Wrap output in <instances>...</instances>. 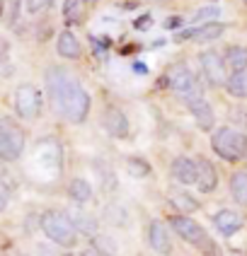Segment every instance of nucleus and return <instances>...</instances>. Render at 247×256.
<instances>
[{"instance_id": "6e6552de", "label": "nucleus", "mask_w": 247, "mask_h": 256, "mask_svg": "<svg viewBox=\"0 0 247 256\" xmlns=\"http://www.w3.org/2000/svg\"><path fill=\"white\" fill-rule=\"evenodd\" d=\"M184 102H187L189 112L194 114V121H196V126L201 128V130H211L216 118H213V109H211V104L203 100L201 90H196V92L187 94V97H184Z\"/></svg>"}, {"instance_id": "473e14b6", "label": "nucleus", "mask_w": 247, "mask_h": 256, "mask_svg": "<svg viewBox=\"0 0 247 256\" xmlns=\"http://www.w3.org/2000/svg\"><path fill=\"white\" fill-rule=\"evenodd\" d=\"M165 27H167V29H177V27H182V17H170V20L165 22Z\"/></svg>"}, {"instance_id": "7c9ffc66", "label": "nucleus", "mask_w": 247, "mask_h": 256, "mask_svg": "<svg viewBox=\"0 0 247 256\" xmlns=\"http://www.w3.org/2000/svg\"><path fill=\"white\" fill-rule=\"evenodd\" d=\"M80 5V0H66V5H63V14L66 17H73V12H75V8Z\"/></svg>"}, {"instance_id": "f8f14e48", "label": "nucleus", "mask_w": 247, "mask_h": 256, "mask_svg": "<svg viewBox=\"0 0 247 256\" xmlns=\"http://www.w3.org/2000/svg\"><path fill=\"white\" fill-rule=\"evenodd\" d=\"M148 244H150V249H153L155 254H162V256L172 254L170 232H167V228H165L162 222H158V220H153V222L148 225Z\"/></svg>"}, {"instance_id": "f704fd0d", "label": "nucleus", "mask_w": 247, "mask_h": 256, "mask_svg": "<svg viewBox=\"0 0 247 256\" xmlns=\"http://www.w3.org/2000/svg\"><path fill=\"white\" fill-rule=\"evenodd\" d=\"M87 2H90V0H87Z\"/></svg>"}, {"instance_id": "a878e982", "label": "nucleus", "mask_w": 247, "mask_h": 256, "mask_svg": "<svg viewBox=\"0 0 247 256\" xmlns=\"http://www.w3.org/2000/svg\"><path fill=\"white\" fill-rule=\"evenodd\" d=\"M20 2L22 0H5V24L13 27L20 17Z\"/></svg>"}, {"instance_id": "dca6fc26", "label": "nucleus", "mask_w": 247, "mask_h": 256, "mask_svg": "<svg viewBox=\"0 0 247 256\" xmlns=\"http://www.w3.org/2000/svg\"><path fill=\"white\" fill-rule=\"evenodd\" d=\"M56 51L58 56L63 58H78L80 56V44H78V36L73 32H61L56 42Z\"/></svg>"}, {"instance_id": "423d86ee", "label": "nucleus", "mask_w": 247, "mask_h": 256, "mask_svg": "<svg viewBox=\"0 0 247 256\" xmlns=\"http://www.w3.org/2000/svg\"><path fill=\"white\" fill-rule=\"evenodd\" d=\"M15 112L20 118H37L42 112V92L34 85H20L15 90Z\"/></svg>"}, {"instance_id": "f3484780", "label": "nucleus", "mask_w": 247, "mask_h": 256, "mask_svg": "<svg viewBox=\"0 0 247 256\" xmlns=\"http://www.w3.org/2000/svg\"><path fill=\"white\" fill-rule=\"evenodd\" d=\"M225 66L230 72L247 70V46H230L225 54Z\"/></svg>"}, {"instance_id": "4468645a", "label": "nucleus", "mask_w": 247, "mask_h": 256, "mask_svg": "<svg viewBox=\"0 0 247 256\" xmlns=\"http://www.w3.org/2000/svg\"><path fill=\"white\" fill-rule=\"evenodd\" d=\"M213 222H216V228L223 232V234H235V232H240L242 230V225H245V220H242V215L235 213V210H220V213H216V218H213Z\"/></svg>"}, {"instance_id": "9d476101", "label": "nucleus", "mask_w": 247, "mask_h": 256, "mask_svg": "<svg viewBox=\"0 0 247 256\" xmlns=\"http://www.w3.org/2000/svg\"><path fill=\"white\" fill-rule=\"evenodd\" d=\"M225 32V24L223 22H208V24H201V27L187 29V32H179L174 36V42H187V39H194V42H216L218 36Z\"/></svg>"}, {"instance_id": "6ab92c4d", "label": "nucleus", "mask_w": 247, "mask_h": 256, "mask_svg": "<svg viewBox=\"0 0 247 256\" xmlns=\"http://www.w3.org/2000/svg\"><path fill=\"white\" fill-rule=\"evenodd\" d=\"M68 196H71L75 203H87V200L92 198V186L87 184L85 179H73L71 186H68Z\"/></svg>"}, {"instance_id": "a211bd4d", "label": "nucleus", "mask_w": 247, "mask_h": 256, "mask_svg": "<svg viewBox=\"0 0 247 256\" xmlns=\"http://www.w3.org/2000/svg\"><path fill=\"white\" fill-rule=\"evenodd\" d=\"M230 191L232 198L240 206H247V172H235L230 176Z\"/></svg>"}, {"instance_id": "9b49d317", "label": "nucleus", "mask_w": 247, "mask_h": 256, "mask_svg": "<svg viewBox=\"0 0 247 256\" xmlns=\"http://www.w3.org/2000/svg\"><path fill=\"white\" fill-rule=\"evenodd\" d=\"M170 174L177 184L182 186H191L199 182V162L189 160V157H177L170 167Z\"/></svg>"}, {"instance_id": "4be33fe9", "label": "nucleus", "mask_w": 247, "mask_h": 256, "mask_svg": "<svg viewBox=\"0 0 247 256\" xmlns=\"http://www.w3.org/2000/svg\"><path fill=\"white\" fill-rule=\"evenodd\" d=\"M73 225L78 228V232H83V234H95V232H97V220L85 213H73Z\"/></svg>"}, {"instance_id": "f257e3e1", "label": "nucleus", "mask_w": 247, "mask_h": 256, "mask_svg": "<svg viewBox=\"0 0 247 256\" xmlns=\"http://www.w3.org/2000/svg\"><path fill=\"white\" fill-rule=\"evenodd\" d=\"M46 90L54 104V112L71 124H83L90 112V94L66 68L51 66L46 70Z\"/></svg>"}, {"instance_id": "1a4fd4ad", "label": "nucleus", "mask_w": 247, "mask_h": 256, "mask_svg": "<svg viewBox=\"0 0 247 256\" xmlns=\"http://www.w3.org/2000/svg\"><path fill=\"white\" fill-rule=\"evenodd\" d=\"M167 85L172 87L174 92H179V94H191V92H196L199 90V82H196V75L189 70L184 63H177L174 68H170L167 72Z\"/></svg>"}, {"instance_id": "5701e85b", "label": "nucleus", "mask_w": 247, "mask_h": 256, "mask_svg": "<svg viewBox=\"0 0 247 256\" xmlns=\"http://www.w3.org/2000/svg\"><path fill=\"white\" fill-rule=\"evenodd\" d=\"M126 170H129L131 176H136V179H143L150 174V164L141 160V157H129V162H126Z\"/></svg>"}, {"instance_id": "c85d7f7f", "label": "nucleus", "mask_w": 247, "mask_h": 256, "mask_svg": "<svg viewBox=\"0 0 247 256\" xmlns=\"http://www.w3.org/2000/svg\"><path fill=\"white\" fill-rule=\"evenodd\" d=\"M235 116V124L237 126H247V112H242V109H230V118Z\"/></svg>"}, {"instance_id": "bb28decb", "label": "nucleus", "mask_w": 247, "mask_h": 256, "mask_svg": "<svg viewBox=\"0 0 247 256\" xmlns=\"http://www.w3.org/2000/svg\"><path fill=\"white\" fill-rule=\"evenodd\" d=\"M54 0H27V10L29 12H39L44 8H49Z\"/></svg>"}, {"instance_id": "f03ea898", "label": "nucleus", "mask_w": 247, "mask_h": 256, "mask_svg": "<svg viewBox=\"0 0 247 256\" xmlns=\"http://www.w3.org/2000/svg\"><path fill=\"white\" fill-rule=\"evenodd\" d=\"M211 148L218 157H223L225 162H237L247 155V136L235 130L230 126L218 128L211 138Z\"/></svg>"}, {"instance_id": "cd10ccee", "label": "nucleus", "mask_w": 247, "mask_h": 256, "mask_svg": "<svg viewBox=\"0 0 247 256\" xmlns=\"http://www.w3.org/2000/svg\"><path fill=\"white\" fill-rule=\"evenodd\" d=\"M172 200H177V203H182V206H184V208H189V210H191V208H196V206H199V203H196V200L187 198V194H174V196H172Z\"/></svg>"}, {"instance_id": "0eeeda50", "label": "nucleus", "mask_w": 247, "mask_h": 256, "mask_svg": "<svg viewBox=\"0 0 247 256\" xmlns=\"http://www.w3.org/2000/svg\"><path fill=\"white\" fill-rule=\"evenodd\" d=\"M201 70H203V78H206V82L211 87H225L228 82V78H225V60H220L216 51H203L201 56Z\"/></svg>"}, {"instance_id": "393cba45", "label": "nucleus", "mask_w": 247, "mask_h": 256, "mask_svg": "<svg viewBox=\"0 0 247 256\" xmlns=\"http://www.w3.org/2000/svg\"><path fill=\"white\" fill-rule=\"evenodd\" d=\"M104 215H107V222L109 225H126V210L124 208H119V206H109L107 210H104Z\"/></svg>"}, {"instance_id": "c756f323", "label": "nucleus", "mask_w": 247, "mask_h": 256, "mask_svg": "<svg viewBox=\"0 0 247 256\" xmlns=\"http://www.w3.org/2000/svg\"><path fill=\"white\" fill-rule=\"evenodd\" d=\"M150 22H153V17H150V14H141V17L133 22V27L136 29H148L150 27Z\"/></svg>"}, {"instance_id": "2f4dec72", "label": "nucleus", "mask_w": 247, "mask_h": 256, "mask_svg": "<svg viewBox=\"0 0 247 256\" xmlns=\"http://www.w3.org/2000/svg\"><path fill=\"white\" fill-rule=\"evenodd\" d=\"M83 256H114V254H109V252H102L100 246H90V249H85V252H83Z\"/></svg>"}, {"instance_id": "39448f33", "label": "nucleus", "mask_w": 247, "mask_h": 256, "mask_svg": "<svg viewBox=\"0 0 247 256\" xmlns=\"http://www.w3.org/2000/svg\"><path fill=\"white\" fill-rule=\"evenodd\" d=\"M22 150H25V133L20 130V126H15L10 116H3V121H0V157L5 162H15V160H20Z\"/></svg>"}, {"instance_id": "aec40b11", "label": "nucleus", "mask_w": 247, "mask_h": 256, "mask_svg": "<svg viewBox=\"0 0 247 256\" xmlns=\"http://www.w3.org/2000/svg\"><path fill=\"white\" fill-rule=\"evenodd\" d=\"M225 90H228V94L237 97V100L247 97V72H232L225 82Z\"/></svg>"}, {"instance_id": "b1692460", "label": "nucleus", "mask_w": 247, "mask_h": 256, "mask_svg": "<svg viewBox=\"0 0 247 256\" xmlns=\"http://www.w3.org/2000/svg\"><path fill=\"white\" fill-rule=\"evenodd\" d=\"M218 17H220V8H218V5H206V8H199V10L194 12V22L208 24V22H216Z\"/></svg>"}, {"instance_id": "412c9836", "label": "nucleus", "mask_w": 247, "mask_h": 256, "mask_svg": "<svg viewBox=\"0 0 247 256\" xmlns=\"http://www.w3.org/2000/svg\"><path fill=\"white\" fill-rule=\"evenodd\" d=\"M92 167H95V172H97V176H100V182H102V191H112V188L116 186L114 172L109 170V167H107L104 162H100V160H97V162H95Z\"/></svg>"}, {"instance_id": "2eb2a0df", "label": "nucleus", "mask_w": 247, "mask_h": 256, "mask_svg": "<svg viewBox=\"0 0 247 256\" xmlns=\"http://www.w3.org/2000/svg\"><path fill=\"white\" fill-rule=\"evenodd\" d=\"M196 162H199V182H196V186H199V191L208 194L218 186V172L208 160H196Z\"/></svg>"}, {"instance_id": "7ed1b4c3", "label": "nucleus", "mask_w": 247, "mask_h": 256, "mask_svg": "<svg viewBox=\"0 0 247 256\" xmlns=\"http://www.w3.org/2000/svg\"><path fill=\"white\" fill-rule=\"evenodd\" d=\"M42 230L44 234L58 246H66V249H73L75 242H78V228L73 225L71 218H66L63 213H44L42 218Z\"/></svg>"}, {"instance_id": "72a5a7b5", "label": "nucleus", "mask_w": 247, "mask_h": 256, "mask_svg": "<svg viewBox=\"0 0 247 256\" xmlns=\"http://www.w3.org/2000/svg\"><path fill=\"white\" fill-rule=\"evenodd\" d=\"M133 70H136V72H141V75H143V72H145V66H143V63H133Z\"/></svg>"}, {"instance_id": "ddd939ff", "label": "nucleus", "mask_w": 247, "mask_h": 256, "mask_svg": "<svg viewBox=\"0 0 247 256\" xmlns=\"http://www.w3.org/2000/svg\"><path fill=\"white\" fill-rule=\"evenodd\" d=\"M104 128L114 138H126L129 136V121L121 109H107L104 112Z\"/></svg>"}, {"instance_id": "20e7f679", "label": "nucleus", "mask_w": 247, "mask_h": 256, "mask_svg": "<svg viewBox=\"0 0 247 256\" xmlns=\"http://www.w3.org/2000/svg\"><path fill=\"white\" fill-rule=\"evenodd\" d=\"M170 225L172 230L189 244H196V246H201L203 252L208 256L216 254V244L208 240V234H206V230L199 225V222H194L191 218H184V215H172V220H170Z\"/></svg>"}]
</instances>
